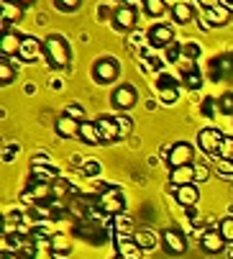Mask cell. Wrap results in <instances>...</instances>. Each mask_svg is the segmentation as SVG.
Here are the masks:
<instances>
[{"label":"cell","instance_id":"obj_47","mask_svg":"<svg viewBox=\"0 0 233 259\" xmlns=\"http://www.w3.org/2000/svg\"><path fill=\"white\" fill-rule=\"evenodd\" d=\"M13 3H18L21 8H26V6H33V3H36V0H13Z\"/></svg>","mask_w":233,"mask_h":259},{"label":"cell","instance_id":"obj_45","mask_svg":"<svg viewBox=\"0 0 233 259\" xmlns=\"http://www.w3.org/2000/svg\"><path fill=\"white\" fill-rule=\"evenodd\" d=\"M13 154H16V146H11V149H6V152H3V159H6V162H13V159H16Z\"/></svg>","mask_w":233,"mask_h":259},{"label":"cell","instance_id":"obj_25","mask_svg":"<svg viewBox=\"0 0 233 259\" xmlns=\"http://www.w3.org/2000/svg\"><path fill=\"white\" fill-rule=\"evenodd\" d=\"M133 241H136L144 251H151V249H157V244H159L162 239H157L151 231H136V234H133Z\"/></svg>","mask_w":233,"mask_h":259},{"label":"cell","instance_id":"obj_21","mask_svg":"<svg viewBox=\"0 0 233 259\" xmlns=\"http://www.w3.org/2000/svg\"><path fill=\"white\" fill-rule=\"evenodd\" d=\"M182 82H184L190 90H200V88H203V72L195 67V62L187 64V67L182 69Z\"/></svg>","mask_w":233,"mask_h":259},{"label":"cell","instance_id":"obj_35","mask_svg":"<svg viewBox=\"0 0 233 259\" xmlns=\"http://www.w3.org/2000/svg\"><path fill=\"white\" fill-rule=\"evenodd\" d=\"M179 57H182V47H179L177 41H172V44L164 49V59H167V62H179Z\"/></svg>","mask_w":233,"mask_h":259},{"label":"cell","instance_id":"obj_13","mask_svg":"<svg viewBox=\"0 0 233 259\" xmlns=\"http://www.w3.org/2000/svg\"><path fill=\"white\" fill-rule=\"evenodd\" d=\"M174 200H177L182 208H192V205H198V200H200V190H198V185H195V182H190V185H179V188H174Z\"/></svg>","mask_w":233,"mask_h":259},{"label":"cell","instance_id":"obj_27","mask_svg":"<svg viewBox=\"0 0 233 259\" xmlns=\"http://www.w3.org/2000/svg\"><path fill=\"white\" fill-rule=\"evenodd\" d=\"M31 172H33V180H38V182H49V185H54V182L59 180V172H57L54 167H33Z\"/></svg>","mask_w":233,"mask_h":259},{"label":"cell","instance_id":"obj_50","mask_svg":"<svg viewBox=\"0 0 233 259\" xmlns=\"http://www.w3.org/2000/svg\"><path fill=\"white\" fill-rule=\"evenodd\" d=\"M118 259H121V256H118Z\"/></svg>","mask_w":233,"mask_h":259},{"label":"cell","instance_id":"obj_38","mask_svg":"<svg viewBox=\"0 0 233 259\" xmlns=\"http://www.w3.org/2000/svg\"><path fill=\"white\" fill-rule=\"evenodd\" d=\"M215 172L223 175V177H233V162H228V159H218Z\"/></svg>","mask_w":233,"mask_h":259},{"label":"cell","instance_id":"obj_4","mask_svg":"<svg viewBox=\"0 0 233 259\" xmlns=\"http://www.w3.org/2000/svg\"><path fill=\"white\" fill-rule=\"evenodd\" d=\"M208 77L213 82H223L228 77H233V54H218L210 59L208 64Z\"/></svg>","mask_w":233,"mask_h":259},{"label":"cell","instance_id":"obj_2","mask_svg":"<svg viewBox=\"0 0 233 259\" xmlns=\"http://www.w3.org/2000/svg\"><path fill=\"white\" fill-rule=\"evenodd\" d=\"M98 208L105 213V215H121L126 210V198L118 188H105L98 198Z\"/></svg>","mask_w":233,"mask_h":259},{"label":"cell","instance_id":"obj_8","mask_svg":"<svg viewBox=\"0 0 233 259\" xmlns=\"http://www.w3.org/2000/svg\"><path fill=\"white\" fill-rule=\"evenodd\" d=\"M162 244H164L167 254H172V256H182L187 251V239L177 229H164L162 231Z\"/></svg>","mask_w":233,"mask_h":259},{"label":"cell","instance_id":"obj_20","mask_svg":"<svg viewBox=\"0 0 233 259\" xmlns=\"http://www.w3.org/2000/svg\"><path fill=\"white\" fill-rule=\"evenodd\" d=\"M21 41H23V36L16 33V31H6L3 33V44H0V49H3V57H18L21 52Z\"/></svg>","mask_w":233,"mask_h":259},{"label":"cell","instance_id":"obj_22","mask_svg":"<svg viewBox=\"0 0 233 259\" xmlns=\"http://www.w3.org/2000/svg\"><path fill=\"white\" fill-rule=\"evenodd\" d=\"M169 177H172L174 188H179V185H190V182H195V167H192V164H187V167H174V169L169 172Z\"/></svg>","mask_w":233,"mask_h":259},{"label":"cell","instance_id":"obj_3","mask_svg":"<svg viewBox=\"0 0 233 259\" xmlns=\"http://www.w3.org/2000/svg\"><path fill=\"white\" fill-rule=\"evenodd\" d=\"M118 75H121V64L115 62L113 57H103V59H98L95 67H92V77H95V82H100V85L115 82V80H118Z\"/></svg>","mask_w":233,"mask_h":259},{"label":"cell","instance_id":"obj_6","mask_svg":"<svg viewBox=\"0 0 233 259\" xmlns=\"http://www.w3.org/2000/svg\"><path fill=\"white\" fill-rule=\"evenodd\" d=\"M77 236H85V241H92V244H103L105 241V229L98 224L92 215H85L82 224H77Z\"/></svg>","mask_w":233,"mask_h":259},{"label":"cell","instance_id":"obj_42","mask_svg":"<svg viewBox=\"0 0 233 259\" xmlns=\"http://www.w3.org/2000/svg\"><path fill=\"white\" fill-rule=\"evenodd\" d=\"M215 108H218V105L213 103V98H205V100H203V116H213Z\"/></svg>","mask_w":233,"mask_h":259},{"label":"cell","instance_id":"obj_7","mask_svg":"<svg viewBox=\"0 0 233 259\" xmlns=\"http://www.w3.org/2000/svg\"><path fill=\"white\" fill-rule=\"evenodd\" d=\"M192 157H195V152H192V146H190L187 141H177V144L172 146V149H169V157H167V162H169V169L192 164Z\"/></svg>","mask_w":233,"mask_h":259},{"label":"cell","instance_id":"obj_44","mask_svg":"<svg viewBox=\"0 0 233 259\" xmlns=\"http://www.w3.org/2000/svg\"><path fill=\"white\" fill-rule=\"evenodd\" d=\"M198 3L205 8V11H210V8H215V6H220V0H198Z\"/></svg>","mask_w":233,"mask_h":259},{"label":"cell","instance_id":"obj_46","mask_svg":"<svg viewBox=\"0 0 233 259\" xmlns=\"http://www.w3.org/2000/svg\"><path fill=\"white\" fill-rule=\"evenodd\" d=\"M187 210V218L192 221V224H195V221H198V210H195V205H192V208H184Z\"/></svg>","mask_w":233,"mask_h":259},{"label":"cell","instance_id":"obj_40","mask_svg":"<svg viewBox=\"0 0 233 259\" xmlns=\"http://www.w3.org/2000/svg\"><path fill=\"white\" fill-rule=\"evenodd\" d=\"M82 172H85L87 177H98V175H100V164L90 159V162H85V164H82Z\"/></svg>","mask_w":233,"mask_h":259},{"label":"cell","instance_id":"obj_48","mask_svg":"<svg viewBox=\"0 0 233 259\" xmlns=\"http://www.w3.org/2000/svg\"><path fill=\"white\" fill-rule=\"evenodd\" d=\"M3 259H21L16 251H3Z\"/></svg>","mask_w":233,"mask_h":259},{"label":"cell","instance_id":"obj_1","mask_svg":"<svg viewBox=\"0 0 233 259\" xmlns=\"http://www.w3.org/2000/svg\"><path fill=\"white\" fill-rule=\"evenodd\" d=\"M44 57H46V62L54 69H64L69 64V44H67L64 36H59V33L46 36V41H44Z\"/></svg>","mask_w":233,"mask_h":259},{"label":"cell","instance_id":"obj_33","mask_svg":"<svg viewBox=\"0 0 233 259\" xmlns=\"http://www.w3.org/2000/svg\"><path fill=\"white\" fill-rule=\"evenodd\" d=\"M182 57H187L190 62H198V59H200V44L187 41V44L182 47Z\"/></svg>","mask_w":233,"mask_h":259},{"label":"cell","instance_id":"obj_26","mask_svg":"<svg viewBox=\"0 0 233 259\" xmlns=\"http://www.w3.org/2000/svg\"><path fill=\"white\" fill-rule=\"evenodd\" d=\"M144 8L149 18H162L167 13V0H144Z\"/></svg>","mask_w":233,"mask_h":259},{"label":"cell","instance_id":"obj_19","mask_svg":"<svg viewBox=\"0 0 233 259\" xmlns=\"http://www.w3.org/2000/svg\"><path fill=\"white\" fill-rule=\"evenodd\" d=\"M230 21V8L228 6H215L210 11H205V26H213V28H220Z\"/></svg>","mask_w":233,"mask_h":259},{"label":"cell","instance_id":"obj_49","mask_svg":"<svg viewBox=\"0 0 233 259\" xmlns=\"http://www.w3.org/2000/svg\"><path fill=\"white\" fill-rule=\"evenodd\" d=\"M223 6H228V8H233V0H223Z\"/></svg>","mask_w":233,"mask_h":259},{"label":"cell","instance_id":"obj_37","mask_svg":"<svg viewBox=\"0 0 233 259\" xmlns=\"http://www.w3.org/2000/svg\"><path fill=\"white\" fill-rule=\"evenodd\" d=\"M54 3H57L59 11H64V13H74L77 8L82 6V0H54Z\"/></svg>","mask_w":233,"mask_h":259},{"label":"cell","instance_id":"obj_12","mask_svg":"<svg viewBox=\"0 0 233 259\" xmlns=\"http://www.w3.org/2000/svg\"><path fill=\"white\" fill-rule=\"evenodd\" d=\"M136 18H138V13L133 6H121L118 11H113V26L121 31H131L136 26Z\"/></svg>","mask_w":233,"mask_h":259},{"label":"cell","instance_id":"obj_10","mask_svg":"<svg viewBox=\"0 0 233 259\" xmlns=\"http://www.w3.org/2000/svg\"><path fill=\"white\" fill-rule=\"evenodd\" d=\"M95 123H98V128H100L103 144H113V141L123 139V136H121V126H118V118H115V116H100V118H98Z\"/></svg>","mask_w":233,"mask_h":259},{"label":"cell","instance_id":"obj_29","mask_svg":"<svg viewBox=\"0 0 233 259\" xmlns=\"http://www.w3.org/2000/svg\"><path fill=\"white\" fill-rule=\"evenodd\" d=\"M21 18V6L13 0H3V23H16Z\"/></svg>","mask_w":233,"mask_h":259},{"label":"cell","instance_id":"obj_16","mask_svg":"<svg viewBox=\"0 0 233 259\" xmlns=\"http://www.w3.org/2000/svg\"><path fill=\"white\" fill-rule=\"evenodd\" d=\"M80 126H82V121H74L69 116H59L54 123L57 136H62V139H80Z\"/></svg>","mask_w":233,"mask_h":259},{"label":"cell","instance_id":"obj_32","mask_svg":"<svg viewBox=\"0 0 233 259\" xmlns=\"http://www.w3.org/2000/svg\"><path fill=\"white\" fill-rule=\"evenodd\" d=\"M218 159H228V162H233V136H225V139H223L220 152H218Z\"/></svg>","mask_w":233,"mask_h":259},{"label":"cell","instance_id":"obj_41","mask_svg":"<svg viewBox=\"0 0 233 259\" xmlns=\"http://www.w3.org/2000/svg\"><path fill=\"white\" fill-rule=\"evenodd\" d=\"M115 118H118V126H121V136H128L131 128H133V123H131L126 116H115Z\"/></svg>","mask_w":233,"mask_h":259},{"label":"cell","instance_id":"obj_23","mask_svg":"<svg viewBox=\"0 0 233 259\" xmlns=\"http://www.w3.org/2000/svg\"><path fill=\"white\" fill-rule=\"evenodd\" d=\"M80 139H82L85 144H90V146L103 144V136H100L98 123H90V121H82V126H80Z\"/></svg>","mask_w":233,"mask_h":259},{"label":"cell","instance_id":"obj_18","mask_svg":"<svg viewBox=\"0 0 233 259\" xmlns=\"http://www.w3.org/2000/svg\"><path fill=\"white\" fill-rule=\"evenodd\" d=\"M200 246H203V251H208V254H220L223 251V246H225V239L220 236V231H205L203 236H200Z\"/></svg>","mask_w":233,"mask_h":259},{"label":"cell","instance_id":"obj_9","mask_svg":"<svg viewBox=\"0 0 233 259\" xmlns=\"http://www.w3.org/2000/svg\"><path fill=\"white\" fill-rule=\"evenodd\" d=\"M110 100H113V105L118 108V110H128V108L136 105L138 90H136L133 85H121V88H115V93L110 95Z\"/></svg>","mask_w":233,"mask_h":259},{"label":"cell","instance_id":"obj_36","mask_svg":"<svg viewBox=\"0 0 233 259\" xmlns=\"http://www.w3.org/2000/svg\"><path fill=\"white\" fill-rule=\"evenodd\" d=\"M64 116H69V118H74V121H85V108L72 103V105L64 108Z\"/></svg>","mask_w":233,"mask_h":259},{"label":"cell","instance_id":"obj_30","mask_svg":"<svg viewBox=\"0 0 233 259\" xmlns=\"http://www.w3.org/2000/svg\"><path fill=\"white\" fill-rule=\"evenodd\" d=\"M16 80V69L8 64V59L3 57V62H0V85H11Z\"/></svg>","mask_w":233,"mask_h":259},{"label":"cell","instance_id":"obj_43","mask_svg":"<svg viewBox=\"0 0 233 259\" xmlns=\"http://www.w3.org/2000/svg\"><path fill=\"white\" fill-rule=\"evenodd\" d=\"M33 167H49V159L44 154H36L33 157Z\"/></svg>","mask_w":233,"mask_h":259},{"label":"cell","instance_id":"obj_34","mask_svg":"<svg viewBox=\"0 0 233 259\" xmlns=\"http://www.w3.org/2000/svg\"><path fill=\"white\" fill-rule=\"evenodd\" d=\"M218 108H220V113L233 116V93H223L220 100H218Z\"/></svg>","mask_w":233,"mask_h":259},{"label":"cell","instance_id":"obj_24","mask_svg":"<svg viewBox=\"0 0 233 259\" xmlns=\"http://www.w3.org/2000/svg\"><path fill=\"white\" fill-rule=\"evenodd\" d=\"M49 249H52L54 254L64 256V254L72 251V239H69L67 234H52V236H49Z\"/></svg>","mask_w":233,"mask_h":259},{"label":"cell","instance_id":"obj_5","mask_svg":"<svg viewBox=\"0 0 233 259\" xmlns=\"http://www.w3.org/2000/svg\"><path fill=\"white\" fill-rule=\"evenodd\" d=\"M146 41L157 49H167L172 41H174V28L169 23H157L146 31Z\"/></svg>","mask_w":233,"mask_h":259},{"label":"cell","instance_id":"obj_28","mask_svg":"<svg viewBox=\"0 0 233 259\" xmlns=\"http://www.w3.org/2000/svg\"><path fill=\"white\" fill-rule=\"evenodd\" d=\"M172 18H174L177 23H190L192 18H195V13H192V6H187V3H177V6L172 8Z\"/></svg>","mask_w":233,"mask_h":259},{"label":"cell","instance_id":"obj_11","mask_svg":"<svg viewBox=\"0 0 233 259\" xmlns=\"http://www.w3.org/2000/svg\"><path fill=\"white\" fill-rule=\"evenodd\" d=\"M223 139H225V136H223L218 128H203L200 136H198V144H200V149H203L205 154H218Z\"/></svg>","mask_w":233,"mask_h":259},{"label":"cell","instance_id":"obj_39","mask_svg":"<svg viewBox=\"0 0 233 259\" xmlns=\"http://www.w3.org/2000/svg\"><path fill=\"white\" fill-rule=\"evenodd\" d=\"M192 167H195V182H205L208 177H210V167L208 164H192Z\"/></svg>","mask_w":233,"mask_h":259},{"label":"cell","instance_id":"obj_17","mask_svg":"<svg viewBox=\"0 0 233 259\" xmlns=\"http://www.w3.org/2000/svg\"><path fill=\"white\" fill-rule=\"evenodd\" d=\"M115 249H118L121 259H141V254H144V249L133 239H128V236H118V239H115Z\"/></svg>","mask_w":233,"mask_h":259},{"label":"cell","instance_id":"obj_14","mask_svg":"<svg viewBox=\"0 0 233 259\" xmlns=\"http://www.w3.org/2000/svg\"><path fill=\"white\" fill-rule=\"evenodd\" d=\"M157 88H159V98H162V103H164V105H172V103H177V98H179L177 80H172L169 75H159V80H157Z\"/></svg>","mask_w":233,"mask_h":259},{"label":"cell","instance_id":"obj_31","mask_svg":"<svg viewBox=\"0 0 233 259\" xmlns=\"http://www.w3.org/2000/svg\"><path fill=\"white\" fill-rule=\"evenodd\" d=\"M218 231H220V236L225 239V244H233V215H228V218L220 221Z\"/></svg>","mask_w":233,"mask_h":259},{"label":"cell","instance_id":"obj_15","mask_svg":"<svg viewBox=\"0 0 233 259\" xmlns=\"http://www.w3.org/2000/svg\"><path fill=\"white\" fill-rule=\"evenodd\" d=\"M38 54H44V44L36 39V36H23V41H21V52L18 57L23 62H36Z\"/></svg>","mask_w":233,"mask_h":259}]
</instances>
